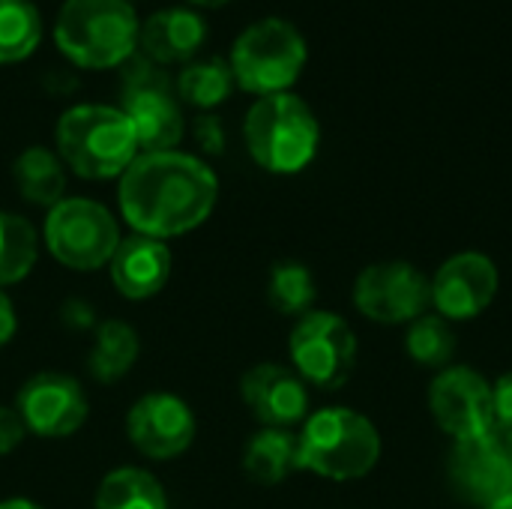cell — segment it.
<instances>
[{
  "mask_svg": "<svg viewBox=\"0 0 512 509\" xmlns=\"http://www.w3.org/2000/svg\"><path fill=\"white\" fill-rule=\"evenodd\" d=\"M219 180L201 159L177 150L138 153L120 177V213L156 240L198 228L216 207Z\"/></svg>",
  "mask_w": 512,
  "mask_h": 509,
  "instance_id": "1",
  "label": "cell"
},
{
  "mask_svg": "<svg viewBox=\"0 0 512 509\" xmlns=\"http://www.w3.org/2000/svg\"><path fill=\"white\" fill-rule=\"evenodd\" d=\"M378 426L354 408H321L306 417L297 435V471L333 483L363 480L381 462Z\"/></svg>",
  "mask_w": 512,
  "mask_h": 509,
  "instance_id": "2",
  "label": "cell"
},
{
  "mask_svg": "<svg viewBox=\"0 0 512 509\" xmlns=\"http://www.w3.org/2000/svg\"><path fill=\"white\" fill-rule=\"evenodd\" d=\"M141 21L129 0H66L54 21V39L84 69H111L138 48Z\"/></svg>",
  "mask_w": 512,
  "mask_h": 509,
  "instance_id": "3",
  "label": "cell"
},
{
  "mask_svg": "<svg viewBox=\"0 0 512 509\" xmlns=\"http://www.w3.org/2000/svg\"><path fill=\"white\" fill-rule=\"evenodd\" d=\"M60 159L87 180L123 174L138 156L129 117L114 105H75L57 123Z\"/></svg>",
  "mask_w": 512,
  "mask_h": 509,
  "instance_id": "4",
  "label": "cell"
},
{
  "mask_svg": "<svg viewBox=\"0 0 512 509\" xmlns=\"http://www.w3.org/2000/svg\"><path fill=\"white\" fill-rule=\"evenodd\" d=\"M243 135L252 159L270 174L303 171L321 144L315 111L294 93L261 96L246 114Z\"/></svg>",
  "mask_w": 512,
  "mask_h": 509,
  "instance_id": "5",
  "label": "cell"
},
{
  "mask_svg": "<svg viewBox=\"0 0 512 509\" xmlns=\"http://www.w3.org/2000/svg\"><path fill=\"white\" fill-rule=\"evenodd\" d=\"M306 39L285 18H261L249 24L231 48V75L249 93H288L306 66Z\"/></svg>",
  "mask_w": 512,
  "mask_h": 509,
  "instance_id": "6",
  "label": "cell"
},
{
  "mask_svg": "<svg viewBox=\"0 0 512 509\" xmlns=\"http://www.w3.org/2000/svg\"><path fill=\"white\" fill-rule=\"evenodd\" d=\"M357 336L351 324L336 312H306L297 318L288 354L294 372L321 390H342L357 369Z\"/></svg>",
  "mask_w": 512,
  "mask_h": 509,
  "instance_id": "7",
  "label": "cell"
},
{
  "mask_svg": "<svg viewBox=\"0 0 512 509\" xmlns=\"http://www.w3.org/2000/svg\"><path fill=\"white\" fill-rule=\"evenodd\" d=\"M45 243L63 267L84 273L108 267L114 249L120 246V228L102 204L87 198H63L48 210Z\"/></svg>",
  "mask_w": 512,
  "mask_h": 509,
  "instance_id": "8",
  "label": "cell"
},
{
  "mask_svg": "<svg viewBox=\"0 0 512 509\" xmlns=\"http://www.w3.org/2000/svg\"><path fill=\"white\" fill-rule=\"evenodd\" d=\"M450 489L459 501L477 509H489L492 504L512 495V432L495 426L486 435L453 441L447 459Z\"/></svg>",
  "mask_w": 512,
  "mask_h": 509,
  "instance_id": "9",
  "label": "cell"
},
{
  "mask_svg": "<svg viewBox=\"0 0 512 509\" xmlns=\"http://www.w3.org/2000/svg\"><path fill=\"white\" fill-rule=\"evenodd\" d=\"M354 306L375 324H411L432 306V285L411 261H378L357 276Z\"/></svg>",
  "mask_w": 512,
  "mask_h": 509,
  "instance_id": "10",
  "label": "cell"
},
{
  "mask_svg": "<svg viewBox=\"0 0 512 509\" xmlns=\"http://www.w3.org/2000/svg\"><path fill=\"white\" fill-rule=\"evenodd\" d=\"M120 111L129 117L138 150L144 153L174 150L183 138V114L171 93V84L144 60H138L135 69L126 75Z\"/></svg>",
  "mask_w": 512,
  "mask_h": 509,
  "instance_id": "11",
  "label": "cell"
},
{
  "mask_svg": "<svg viewBox=\"0 0 512 509\" xmlns=\"http://www.w3.org/2000/svg\"><path fill=\"white\" fill-rule=\"evenodd\" d=\"M429 411L444 435L468 441L495 429L492 384L471 366H447L429 387Z\"/></svg>",
  "mask_w": 512,
  "mask_h": 509,
  "instance_id": "12",
  "label": "cell"
},
{
  "mask_svg": "<svg viewBox=\"0 0 512 509\" xmlns=\"http://www.w3.org/2000/svg\"><path fill=\"white\" fill-rule=\"evenodd\" d=\"M429 285H432L435 315L456 324V321L480 318L495 303L501 276H498V264L489 255L456 252L435 270Z\"/></svg>",
  "mask_w": 512,
  "mask_h": 509,
  "instance_id": "13",
  "label": "cell"
},
{
  "mask_svg": "<svg viewBox=\"0 0 512 509\" xmlns=\"http://www.w3.org/2000/svg\"><path fill=\"white\" fill-rule=\"evenodd\" d=\"M15 411L21 414L30 435L69 438L87 420V396L75 378L60 372H39L18 390Z\"/></svg>",
  "mask_w": 512,
  "mask_h": 509,
  "instance_id": "14",
  "label": "cell"
},
{
  "mask_svg": "<svg viewBox=\"0 0 512 509\" xmlns=\"http://www.w3.org/2000/svg\"><path fill=\"white\" fill-rule=\"evenodd\" d=\"M126 432L132 447L156 462L186 453L195 441L192 408L171 393H150L138 399L126 417Z\"/></svg>",
  "mask_w": 512,
  "mask_h": 509,
  "instance_id": "15",
  "label": "cell"
},
{
  "mask_svg": "<svg viewBox=\"0 0 512 509\" xmlns=\"http://www.w3.org/2000/svg\"><path fill=\"white\" fill-rule=\"evenodd\" d=\"M309 384L288 366L258 363L240 381V396L264 429H291L309 417Z\"/></svg>",
  "mask_w": 512,
  "mask_h": 509,
  "instance_id": "16",
  "label": "cell"
},
{
  "mask_svg": "<svg viewBox=\"0 0 512 509\" xmlns=\"http://www.w3.org/2000/svg\"><path fill=\"white\" fill-rule=\"evenodd\" d=\"M111 282L126 300H147L156 297L171 279V252L162 240L147 234L123 237L114 249L111 261Z\"/></svg>",
  "mask_w": 512,
  "mask_h": 509,
  "instance_id": "17",
  "label": "cell"
},
{
  "mask_svg": "<svg viewBox=\"0 0 512 509\" xmlns=\"http://www.w3.org/2000/svg\"><path fill=\"white\" fill-rule=\"evenodd\" d=\"M207 39V24L192 9H159L138 30V48L153 63H186Z\"/></svg>",
  "mask_w": 512,
  "mask_h": 509,
  "instance_id": "18",
  "label": "cell"
},
{
  "mask_svg": "<svg viewBox=\"0 0 512 509\" xmlns=\"http://www.w3.org/2000/svg\"><path fill=\"white\" fill-rule=\"evenodd\" d=\"M243 471L258 486H279L297 471V435L291 429H261L243 450Z\"/></svg>",
  "mask_w": 512,
  "mask_h": 509,
  "instance_id": "19",
  "label": "cell"
},
{
  "mask_svg": "<svg viewBox=\"0 0 512 509\" xmlns=\"http://www.w3.org/2000/svg\"><path fill=\"white\" fill-rule=\"evenodd\" d=\"M138 354H141L138 333L126 321L108 318L96 327V339H93V348L87 357V369L99 384H114V381L129 375Z\"/></svg>",
  "mask_w": 512,
  "mask_h": 509,
  "instance_id": "20",
  "label": "cell"
},
{
  "mask_svg": "<svg viewBox=\"0 0 512 509\" xmlns=\"http://www.w3.org/2000/svg\"><path fill=\"white\" fill-rule=\"evenodd\" d=\"M15 186L21 192V198H27L30 204L39 207H54L63 201V189H66V174H63V162L45 150V147H30L15 159Z\"/></svg>",
  "mask_w": 512,
  "mask_h": 509,
  "instance_id": "21",
  "label": "cell"
},
{
  "mask_svg": "<svg viewBox=\"0 0 512 509\" xmlns=\"http://www.w3.org/2000/svg\"><path fill=\"white\" fill-rule=\"evenodd\" d=\"M96 509H168V498L153 474L141 468H117L99 483Z\"/></svg>",
  "mask_w": 512,
  "mask_h": 509,
  "instance_id": "22",
  "label": "cell"
},
{
  "mask_svg": "<svg viewBox=\"0 0 512 509\" xmlns=\"http://www.w3.org/2000/svg\"><path fill=\"white\" fill-rule=\"evenodd\" d=\"M456 333H453V324L444 321L441 315H420L417 321L408 324V336H405V351L408 357L423 366V369H447L453 366V357H456Z\"/></svg>",
  "mask_w": 512,
  "mask_h": 509,
  "instance_id": "23",
  "label": "cell"
},
{
  "mask_svg": "<svg viewBox=\"0 0 512 509\" xmlns=\"http://www.w3.org/2000/svg\"><path fill=\"white\" fill-rule=\"evenodd\" d=\"M315 297H318L315 276L306 264H300V261L273 264L270 279H267V300L279 315L303 318L306 312H312Z\"/></svg>",
  "mask_w": 512,
  "mask_h": 509,
  "instance_id": "24",
  "label": "cell"
},
{
  "mask_svg": "<svg viewBox=\"0 0 512 509\" xmlns=\"http://www.w3.org/2000/svg\"><path fill=\"white\" fill-rule=\"evenodd\" d=\"M39 255V240L24 216L0 213V288L21 282Z\"/></svg>",
  "mask_w": 512,
  "mask_h": 509,
  "instance_id": "25",
  "label": "cell"
},
{
  "mask_svg": "<svg viewBox=\"0 0 512 509\" xmlns=\"http://www.w3.org/2000/svg\"><path fill=\"white\" fill-rule=\"evenodd\" d=\"M42 39V18L30 0H0V63L24 60Z\"/></svg>",
  "mask_w": 512,
  "mask_h": 509,
  "instance_id": "26",
  "label": "cell"
},
{
  "mask_svg": "<svg viewBox=\"0 0 512 509\" xmlns=\"http://www.w3.org/2000/svg\"><path fill=\"white\" fill-rule=\"evenodd\" d=\"M231 90H234V75H231L228 60H222V57L189 63L177 78L180 99L195 108H213V105L225 102Z\"/></svg>",
  "mask_w": 512,
  "mask_h": 509,
  "instance_id": "27",
  "label": "cell"
},
{
  "mask_svg": "<svg viewBox=\"0 0 512 509\" xmlns=\"http://www.w3.org/2000/svg\"><path fill=\"white\" fill-rule=\"evenodd\" d=\"M27 426L15 408H0V456H9L21 447Z\"/></svg>",
  "mask_w": 512,
  "mask_h": 509,
  "instance_id": "28",
  "label": "cell"
},
{
  "mask_svg": "<svg viewBox=\"0 0 512 509\" xmlns=\"http://www.w3.org/2000/svg\"><path fill=\"white\" fill-rule=\"evenodd\" d=\"M492 405H495V423L512 432V372H504L492 384Z\"/></svg>",
  "mask_w": 512,
  "mask_h": 509,
  "instance_id": "29",
  "label": "cell"
},
{
  "mask_svg": "<svg viewBox=\"0 0 512 509\" xmlns=\"http://www.w3.org/2000/svg\"><path fill=\"white\" fill-rule=\"evenodd\" d=\"M15 330H18L15 306H12V300L0 291V348H6V345L12 342Z\"/></svg>",
  "mask_w": 512,
  "mask_h": 509,
  "instance_id": "30",
  "label": "cell"
},
{
  "mask_svg": "<svg viewBox=\"0 0 512 509\" xmlns=\"http://www.w3.org/2000/svg\"><path fill=\"white\" fill-rule=\"evenodd\" d=\"M198 129L204 132L201 138H204V147H207V150H222V129H219V120L204 117V120H198Z\"/></svg>",
  "mask_w": 512,
  "mask_h": 509,
  "instance_id": "31",
  "label": "cell"
},
{
  "mask_svg": "<svg viewBox=\"0 0 512 509\" xmlns=\"http://www.w3.org/2000/svg\"><path fill=\"white\" fill-rule=\"evenodd\" d=\"M0 509H42L33 501H24V498H9V501H0Z\"/></svg>",
  "mask_w": 512,
  "mask_h": 509,
  "instance_id": "32",
  "label": "cell"
},
{
  "mask_svg": "<svg viewBox=\"0 0 512 509\" xmlns=\"http://www.w3.org/2000/svg\"><path fill=\"white\" fill-rule=\"evenodd\" d=\"M192 3H198V6H222L228 0H192Z\"/></svg>",
  "mask_w": 512,
  "mask_h": 509,
  "instance_id": "33",
  "label": "cell"
},
{
  "mask_svg": "<svg viewBox=\"0 0 512 509\" xmlns=\"http://www.w3.org/2000/svg\"><path fill=\"white\" fill-rule=\"evenodd\" d=\"M489 509H512V495L510 498H504V501H498V504H492Z\"/></svg>",
  "mask_w": 512,
  "mask_h": 509,
  "instance_id": "34",
  "label": "cell"
},
{
  "mask_svg": "<svg viewBox=\"0 0 512 509\" xmlns=\"http://www.w3.org/2000/svg\"><path fill=\"white\" fill-rule=\"evenodd\" d=\"M129 3H132V0H129Z\"/></svg>",
  "mask_w": 512,
  "mask_h": 509,
  "instance_id": "35",
  "label": "cell"
}]
</instances>
